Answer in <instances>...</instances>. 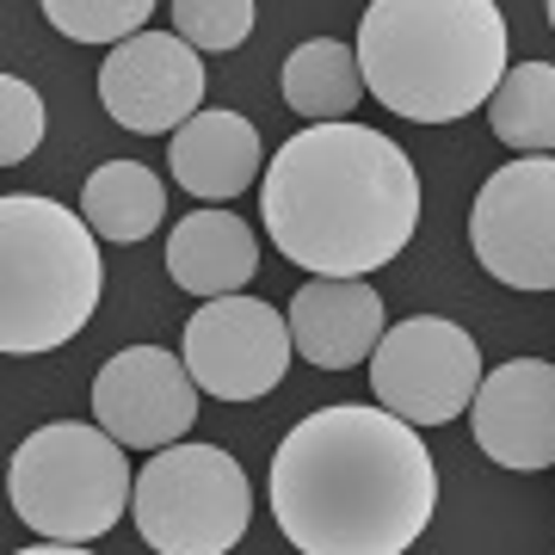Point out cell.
I'll return each mask as SVG.
<instances>
[{
    "label": "cell",
    "instance_id": "1",
    "mask_svg": "<svg viewBox=\"0 0 555 555\" xmlns=\"http://www.w3.org/2000/svg\"><path fill=\"white\" fill-rule=\"evenodd\" d=\"M433 451L383 401L315 408L272 456V518L302 555H401L433 525Z\"/></svg>",
    "mask_w": 555,
    "mask_h": 555
},
{
    "label": "cell",
    "instance_id": "2",
    "mask_svg": "<svg viewBox=\"0 0 555 555\" xmlns=\"http://www.w3.org/2000/svg\"><path fill=\"white\" fill-rule=\"evenodd\" d=\"M266 235L309 278H364L414 241L420 173L383 130L339 118L278 142L259 185Z\"/></svg>",
    "mask_w": 555,
    "mask_h": 555
},
{
    "label": "cell",
    "instance_id": "3",
    "mask_svg": "<svg viewBox=\"0 0 555 555\" xmlns=\"http://www.w3.org/2000/svg\"><path fill=\"white\" fill-rule=\"evenodd\" d=\"M506 50L500 0H371L358 20L364 87L408 124L481 112L506 75Z\"/></svg>",
    "mask_w": 555,
    "mask_h": 555
},
{
    "label": "cell",
    "instance_id": "4",
    "mask_svg": "<svg viewBox=\"0 0 555 555\" xmlns=\"http://www.w3.org/2000/svg\"><path fill=\"white\" fill-rule=\"evenodd\" d=\"M105 291L100 235L38 192L0 198V352H56L93 321Z\"/></svg>",
    "mask_w": 555,
    "mask_h": 555
},
{
    "label": "cell",
    "instance_id": "5",
    "mask_svg": "<svg viewBox=\"0 0 555 555\" xmlns=\"http://www.w3.org/2000/svg\"><path fill=\"white\" fill-rule=\"evenodd\" d=\"M7 494L13 513L31 525L38 537L56 543H93L124 518L137 476H130V456L100 420H56L38 426L25 438L13 463H7Z\"/></svg>",
    "mask_w": 555,
    "mask_h": 555
},
{
    "label": "cell",
    "instance_id": "6",
    "mask_svg": "<svg viewBox=\"0 0 555 555\" xmlns=\"http://www.w3.org/2000/svg\"><path fill=\"white\" fill-rule=\"evenodd\" d=\"M130 513L155 555H229L247 537L254 488L222 444H160L137 469Z\"/></svg>",
    "mask_w": 555,
    "mask_h": 555
},
{
    "label": "cell",
    "instance_id": "7",
    "mask_svg": "<svg viewBox=\"0 0 555 555\" xmlns=\"http://www.w3.org/2000/svg\"><path fill=\"white\" fill-rule=\"evenodd\" d=\"M469 247L500 284L555 291V155H518L481 179Z\"/></svg>",
    "mask_w": 555,
    "mask_h": 555
},
{
    "label": "cell",
    "instance_id": "8",
    "mask_svg": "<svg viewBox=\"0 0 555 555\" xmlns=\"http://www.w3.org/2000/svg\"><path fill=\"white\" fill-rule=\"evenodd\" d=\"M481 389V346L444 315H408L371 352V396L414 426L456 420Z\"/></svg>",
    "mask_w": 555,
    "mask_h": 555
},
{
    "label": "cell",
    "instance_id": "9",
    "mask_svg": "<svg viewBox=\"0 0 555 555\" xmlns=\"http://www.w3.org/2000/svg\"><path fill=\"white\" fill-rule=\"evenodd\" d=\"M291 315H278L259 297H204V309L185 321L179 358L192 364V377L210 401H259L272 396L291 371Z\"/></svg>",
    "mask_w": 555,
    "mask_h": 555
},
{
    "label": "cell",
    "instance_id": "10",
    "mask_svg": "<svg viewBox=\"0 0 555 555\" xmlns=\"http://www.w3.org/2000/svg\"><path fill=\"white\" fill-rule=\"evenodd\" d=\"M100 105L137 137L179 130L204 112V50H192L179 31H137L112 43L100 68Z\"/></svg>",
    "mask_w": 555,
    "mask_h": 555
},
{
    "label": "cell",
    "instance_id": "11",
    "mask_svg": "<svg viewBox=\"0 0 555 555\" xmlns=\"http://www.w3.org/2000/svg\"><path fill=\"white\" fill-rule=\"evenodd\" d=\"M198 377L192 364L160 346H124L100 364L93 377V420L118 444H137V451H160V444H179L198 420Z\"/></svg>",
    "mask_w": 555,
    "mask_h": 555
},
{
    "label": "cell",
    "instance_id": "12",
    "mask_svg": "<svg viewBox=\"0 0 555 555\" xmlns=\"http://www.w3.org/2000/svg\"><path fill=\"white\" fill-rule=\"evenodd\" d=\"M469 426L500 469H555V364L506 358L500 371H488L469 401Z\"/></svg>",
    "mask_w": 555,
    "mask_h": 555
},
{
    "label": "cell",
    "instance_id": "13",
    "mask_svg": "<svg viewBox=\"0 0 555 555\" xmlns=\"http://www.w3.org/2000/svg\"><path fill=\"white\" fill-rule=\"evenodd\" d=\"M389 334L383 321V297L364 278H309L291 297V339L297 352L321 371H352L377 352V339Z\"/></svg>",
    "mask_w": 555,
    "mask_h": 555
},
{
    "label": "cell",
    "instance_id": "14",
    "mask_svg": "<svg viewBox=\"0 0 555 555\" xmlns=\"http://www.w3.org/2000/svg\"><path fill=\"white\" fill-rule=\"evenodd\" d=\"M167 167H173L179 192L204 204H229L259 179V130L241 112H198L173 130Z\"/></svg>",
    "mask_w": 555,
    "mask_h": 555
},
{
    "label": "cell",
    "instance_id": "15",
    "mask_svg": "<svg viewBox=\"0 0 555 555\" xmlns=\"http://www.w3.org/2000/svg\"><path fill=\"white\" fill-rule=\"evenodd\" d=\"M254 266H259L254 229L222 204H204L192 217H179L173 235H167V278L192 297H235L254 278Z\"/></svg>",
    "mask_w": 555,
    "mask_h": 555
},
{
    "label": "cell",
    "instance_id": "16",
    "mask_svg": "<svg viewBox=\"0 0 555 555\" xmlns=\"http://www.w3.org/2000/svg\"><path fill=\"white\" fill-rule=\"evenodd\" d=\"M358 93H371V87H364V68H358V43L309 38V43L291 50V62H284V105L309 124L352 118Z\"/></svg>",
    "mask_w": 555,
    "mask_h": 555
},
{
    "label": "cell",
    "instance_id": "17",
    "mask_svg": "<svg viewBox=\"0 0 555 555\" xmlns=\"http://www.w3.org/2000/svg\"><path fill=\"white\" fill-rule=\"evenodd\" d=\"M160 210H167L160 173L142 167V160H105V167H93V179L80 185V217L93 222L100 241H118V247L155 235Z\"/></svg>",
    "mask_w": 555,
    "mask_h": 555
},
{
    "label": "cell",
    "instance_id": "18",
    "mask_svg": "<svg viewBox=\"0 0 555 555\" xmlns=\"http://www.w3.org/2000/svg\"><path fill=\"white\" fill-rule=\"evenodd\" d=\"M488 124L518 155H555V62L506 68L488 100Z\"/></svg>",
    "mask_w": 555,
    "mask_h": 555
},
{
    "label": "cell",
    "instance_id": "19",
    "mask_svg": "<svg viewBox=\"0 0 555 555\" xmlns=\"http://www.w3.org/2000/svg\"><path fill=\"white\" fill-rule=\"evenodd\" d=\"M38 7L43 20L75 43H124L155 13V0H38Z\"/></svg>",
    "mask_w": 555,
    "mask_h": 555
},
{
    "label": "cell",
    "instance_id": "20",
    "mask_svg": "<svg viewBox=\"0 0 555 555\" xmlns=\"http://www.w3.org/2000/svg\"><path fill=\"white\" fill-rule=\"evenodd\" d=\"M173 31L204 56L241 50L254 31V0H173Z\"/></svg>",
    "mask_w": 555,
    "mask_h": 555
},
{
    "label": "cell",
    "instance_id": "21",
    "mask_svg": "<svg viewBox=\"0 0 555 555\" xmlns=\"http://www.w3.org/2000/svg\"><path fill=\"white\" fill-rule=\"evenodd\" d=\"M43 142V100L38 87L20 75H0V160L20 167V160L38 155Z\"/></svg>",
    "mask_w": 555,
    "mask_h": 555
},
{
    "label": "cell",
    "instance_id": "22",
    "mask_svg": "<svg viewBox=\"0 0 555 555\" xmlns=\"http://www.w3.org/2000/svg\"><path fill=\"white\" fill-rule=\"evenodd\" d=\"M550 25H555V0H550Z\"/></svg>",
    "mask_w": 555,
    "mask_h": 555
}]
</instances>
